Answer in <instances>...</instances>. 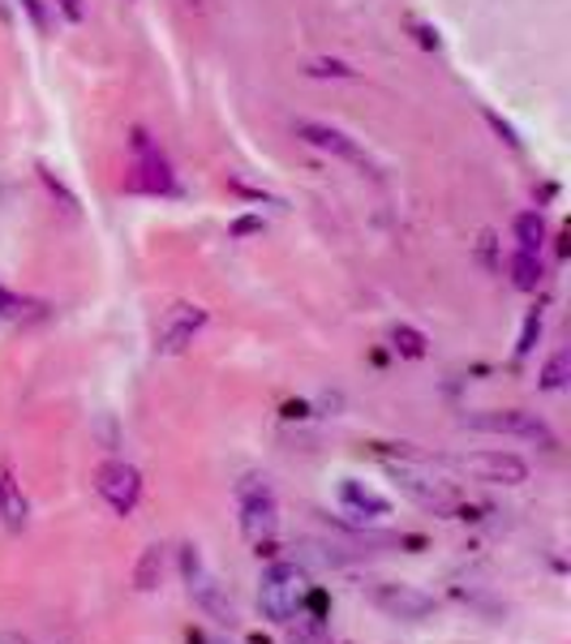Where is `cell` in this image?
I'll return each instance as SVG.
<instances>
[{"instance_id": "1", "label": "cell", "mask_w": 571, "mask_h": 644, "mask_svg": "<svg viewBox=\"0 0 571 644\" xmlns=\"http://www.w3.org/2000/svg\"><path fill=\"white\" fill-rule=\"evenodd\" d=\"M382 460H387V473L396 477V486L409 498H416L425 511H434V516H456V511H460L456 486L443 482V477H434V473H425V468H421V464H425L421 451L400 447V460H391V455H382Z\"/></svg>"}, {"instance_id": "2", "label": "cell", "mask_w": 571, "mask_h": 644, "mask_svg": "<svg viewBox=\"0 0 571 644\" xmlns=\"http://www.w3.org/2000/svg\"><path fill=\"white\" fill-rule=\"evenodd\" d=\"M306 572L297 563H271L262 572V589H259V610L262 619L271 623H293L301 614V597H306Z\"/></svg>"}, {"instance_id": "3", "label": "cell", "mask_w": 571, "mask_h": 644, "mask_svg": "<svg viewBox=\"0 0 571 644\" xmlns=\"http://www.w3.org/2000/svg\"><path fill=\"white\" fill-rule=\"evenodd\" d=\"M237 502H241V533H245V542L259 545V554H275L271 538L279 529V502L271 495L266 477H245L237 486Z\"/></svg>"}, {"instance_id": "4", "label": "cell", "mask_w": 571, "mask_h": 644, "mask_svg": "<svg viewBox=\"0 0 571 644\" xmlns=\"http://www.w3.org/2000/svg\"><path fill=\"white\" fill-rule=\"evenodd\" d=\"M181 576H185V589H190V597H194V606L207 610L215 623H228V628H232V619H237L232 597H228V589L207 572L198 545H181Z\"/></svg>"}, {"instance_id": "5", "label": "cell", "mask_w": 571, "mask_h": 644, "mask_svg": "<svg viewBox=\"0 0 571 644\" xmlns=\"http://www.w3.org/2000/svg\"><path fill=\"white\" fill-rule=\"evenodd\" d=\"M468 430H486V434H512V439H528V443L555 451L559 439L555 430L537 417V413H524V408H486V413H468L465 417Z\"/></svg>"}, {"instance_id": "6", "label": "cell", "mask_w": 571, "mask_h": 644, "mask_svg": "<svg viewBox=\"0 0 571 644\" xmlns=\"http://www.w3.org/2000/svg\"><path fill=\"white\" fill-rule=\"evenodd\" d=\"M447 464L460 477L486 482V486H519V482H528V464L512 451H468V455H452Z\"/></svg>"}, {"instance_id": "7", "label": "cell", "mask_w": 571, "mask_h": 644, "mask_svg": "<svg viewBox=\"0 0 571 644\" xmlns=\"http://www.w3.org/2000/svg\"><path fill=\"white\" fill-rule=\"evenodd\" d=\"M95 490L104 495V502L116 516H129L138 507V498H142V473L134 464H125V460H107L95 473Z\"/></svg>"}, {"instance_id": "8", "label": "cell", "mask_w": 571, "mask_h": 644, "mask_svg": "<svg viewBox=\"0 0 571 644\" xmlns=\"http://www.w3.org/2000/svg\"><path fill=\"white\" fill-rule=\"evenodd\" d=\"M369 601L387 614V619H400V623H421L434 614V597L413 589V585H396V580H382L369 589Z\"/></svg>"}, {"instance_id": "9", "label": "cell", "mask_w": 571, "mask_h": 644, "mask_svg": "<svg viewBox=\"0 0 571 644\" xmlns=\"http://www.w3.org/2000/svg\"><path fill=\"white\" fill-rule=\"evenodd\" d=\"M134 150H138V163H134V177L125 185L138 190V194H176V181H172L168 159L151 147V138L142 129H134Z\"/></svg>"}, {"instance_id": "10", "label": "cell", "mask_w": 571, "mask_h": 644, "mask_svg": "<svg viewBox=\"0 0 571 644\" xmlns=\"http://www.w3.org/2000/svg\"><path fill=\"white\" fill-rule=\"evenodd\" d=\"M203 327H207V309H203V305H172V309L163 314V323H159L156 348L159 352H168V357H172V352H185Z\"/></svg>"}, {"instance_id": "11", "label": "cell", "mask_w": 571, "mask_h": 644, "mask_svg": "<svg viewBox=\"0 0 571 644\" xmlns=\"http://www.w3.org/2000/svg\"><path fill=\"white\" fill-rule=\"evenodd\" d=\"M297 138L310 143V147H318V150H327V155H335V159H344V163H353V168H362V172H374V159H369L349 134H340V129H331V125L297 121Z\"/></svg>"}, {"instance_id": "12", "label": "cell", "mask_w": 571, "mask_h": 644, "mask_svg": "<svg viewBox=\"0 0 571 644\" xmlns=\"http://www.w3.org/2000/svg\"><path fill=\"white\" fill-rule=\"evenodd\" d=\"M340 502L353 511V516H365V520H378L391 511V502L374 490H365L362 482H340Z\"/></svg>"}, {"instance_id": "13", "label": "cell", "mask_w": 571, "mask_h": 644, "mask_svg": "<svg viewBox=\"0 0 571 644\" xmlns=\"http://www.w3.org/2000/svg\"><path fill=\"white\" fill-rule=\"evenodd\" d=\"M0 516H4V524H9L13 533L26 529V495L18 490L13 473H0Z\"/></svg>"}, {"instance_id": "14", "label": "cell", "mask_w": 571, "mask_h": 644, "mask_svg": "<svg viewBox=\"0 0 571 644\" xmlns=\"http://www.w3.org/2000/svg\"><path fill=\"white\" fill-rule=\"evenodd\" d=\"M546 237H550L546 219H541L537 211H519V215H516V241H519V249H524V253H541Z\"/></svg>"}, {"instance_id": "15", "label": "cell", "mask_w": 571, "mask_h": 644, "mask_svg": "<svg viewBox=\"0 0 571 644\" xmlns=\"http://www.w3.org/2000/svg\"><path fill=\"white\" fill-rule=\"evenodd\" d=\"M541 280H546V271H541V258L519 249L516 258H512V284H516L519 293H537V289H541Z\"/></svg>"}, {"instance_id": "16", "label": "cell", "mask_w": 571, "mask_h": 644, "mask_svg": "<svg viewBox=\"0 0 571 644\" xmlns=\"http://www.w3.org/2000/svg\"><path fill=\"white\" fill-rule=\"evenodd\" d=\"M159 576H163V550H159V545H147V550H142V558H138V572H134L138 594H156Z\"/></svg>"}, {"instance_id": "17", "label": "cell", "mask_w": 571, "mask_h": 644, "mask_svg": "<svg viewBox=\"0 0 571 644\" xmlns=\"http://www.w3.org/2000/svg\"><path fill=\"white\" fill-rule=\"evenodd\" d=\"M571 379V352L568 348H559L550 361H546V370H541V392H563Z\"/></svg>"}, {"instance_id": "18", "label": "cell", "mask_w": 571, "mask_h": 644, "mask_svg": "<svg viewBox=\"0 0 571 644\" xmlns=\"http://www.w3.org/2000/svg\"><path fill=\"white\" fill-rule=\"evenodd\" d=\"M391 348L400 357H409V361H421L425 357V336L416 327H409V323H400V327H391Z\"/></svg>"}, {"instance_id": "19", "label": "cell", "mask_w": 571, "mask_h": 644, "mask_svg": "<svg viewBox=\"0 0 571 644\" xmlns=\"http://www.w3.org/2000/svg\"><path fill=\"white\" fill-rule=\"evenodd\" d=\"M284 628H288V644H327L322 623H313L306 614H297V623H284Z\"/></svg>"}, {"instance_id": "20", "label": "cell", "mask_w": 571, "mask_h": 644, "mask_svg": "<svg viewBox=\"0 0 571 644\" xmlns=\"http://www.w3.org/2000/svg\"><path fill=\"white\" fill-rule=\"evenodd\" d=\"M306 74H310V78H357V69L344 65V60H310Z\"/></svg>"}, {"instance_id": "21", "label": "cell", "mask_w": 571, "mask_h": 644, "mask_svg": "<svg viewBox=\"0 0 571 644\" xmlns=\"http://www.w3.org/2000/svg\"><path fill=\"white\" fill-rule=\"evenodd\" d=\"M537 336H541V309H533V314H528V323H524V336H519V344H516L519 357H528V352H533Z\"/></svg>"}, {"instance_id": "22", "label": "cell", "mask_w": 571, "mask_h": 644, "mask_svg": "<svg viewBox=\"0 0 571 644\" xmlns=\"http://www.w3.org/2000/svg\"><path fill=\"white\" fill-rule=\"evenodd\" d=\"M486 121H490V125H494V134H499V138H503V143H507V147H516V150H519L516 129H512V125H507V121H503V116H494V112H486Z\"/></svg>"}, {"instance_id": "23", "label": "cell", "mask_w": 571, "mask_h": 644, "mask_svg": "<svg viewBox=\"0 0 571 644\" xmlns=\"http://www.w3.org/2000/svg\"><path fill=\"white\" fill-rule=\"evenodd\" d=\"M22 9L31 13V22H35V31L44 35V31H48V13H44V4H39V0H22Z\"/></svg>"}, {"instance_id": "24", "label": "cell", "mask_w": 571, "mask_h": 644, "mask_svg": "<svg viewBox=\"0 0 571 644\" xmlns=\"http://www.w3.org/2000/svg\"><path fill=\"white\" fill-rule=\"evenodd\" d=\"M409 26L416 31V44H421V48H438V35H434V31L425 26V22H416V18H409Z\"/></svg>"}, {"instance_id": "25", "label": "cell", "mask_w": 571, "mask_h": 644, "mask_svg": "<svg viewBox=\"0 0 571 644\" xmlns=\"http://www.w3.org/2000/svg\"><path fill=\"white\" fill-rule=\"evenodd\" d=\"M56 9H60L69 22H82V18H87V4H82V0H56Z\"/></svg>"}, {"instance_id": "26", "label": "cell", "mask_w": 571, "mask_h": 644, "mask_svg": "<svg viewBox=\"0 0 571 644\" xmlns=\"http://www.w3.org/2000/svg\"><path fill=\"white\" fill-rule=\"evenodd\" d=\"M306 413H310L306 399H288V404H284V417H288V421H297V417H306Z\"/></svg>"}, {"instance_id": "27", "label": "cell", "mask_w": 571, "mask_h": 644, "mask_svg": "<svg viewBox=\"0 0 571 644\" xmlns=\"http://www.w3.org/2000/svg\"><path fill=\"white\" fill-rule=\"evenodd\" d=\"M237 237H250V233H262V219H237V228H232Z\"/></svg>"}, {"instance_id": "28", "label": "cell", "mask_w": 571, "mask_h": 644, "mask_svg": "<svg viewBox=\"0 0 571 644\" xmlns=\"http://www.w3.org/2000/svg\"><path fill=\"white\" fill-rule=\"evenodd\" d=\"M0 644H35L31 636H18V632H0Z\"/></svg>"}, {"instance_id": "29", "label": "cell", "mask_w": 571, "mask_h": 644, "mask_svg": "<svg viewBox=\"0 0 571 644\" xmlns=\"http://www.w3.org/2000/svg\"><path fill=\"white\" fill-rule=\"evenodd\" d=\"M0 199H4V181H0Z\"/></svg>"}, {"instance_id": "30", "label": "cell", "mask_w": 571, "mask_h": 644, "mask_svg": "<svg viewBox=\"0 0 571 644\" xmlns=\"http://www.w3.org/2000/svg\"><path fill=\"white\" fill-rule=\"evenodd\" d=\"M215 644H224V641H215Z\"/></svg>"}]
</instances>
